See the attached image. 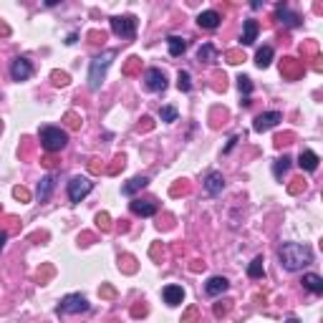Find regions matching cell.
Returning <instances> with one entry per match:
<instances>
[{"mask_svg": "<svg viewBox=\"0 0 323 323\" xmlns=\"http://www.w3.org/2000/svg\"><path fill=\"white\" fill-rule=\"evenodd\" d=\"M278 258H280V265L288 273H296L313 263V250L308 245H301V242H286V245H280Z\"/></svg>", "mask_w": 323, "mask_h": 323, "instance_id": "obj_1", "label": "cell"}, {"mask_svg": "<svg viewBox=\"0 0 323 323\" xmlns=\"http://www.w3.org/2000/svg\"><path fill=\"white\" fill-rule=\"evenodd\" d=\"M114 58H116V51H104L101 56H96V58L91 61V68H89V89H91V91L101 89L104 76H106V71H109V66H111Z\"/></svg>", "mask_w": 323, "mask_h": 323, "instance_id": "obj_2", "label": "cell"}, {"mask_svg": "<svg viewBox=\"0 0 323 323\" xmlns=\"http://www.w3.org/2000/svg\"><path fill=\"white\" fill-rule=\"evenodd\" d=\"M68 144V134L58 127H43L40 129V147H43L46 152H61L63 147Z\"/></svg>", "mask_w": 323, "mask_h": 323, "instance_id": "obj_3", "label": "cell"}, {"mask_svg": "<svg viewBox=\"0 0 323 323\" xmlns=\"http://www.w3.org/2000/svg\"><path fill=\"white\" fill-rule=\"evenodd\" d=\"M89 311V301L81 293H68L61 303H58V313L68 316V313H86Z\"/></svg>", "mask_w": 323, "mask_h": 323, "instance_id": "obj_4", "label": "cell"}, {"mask_svg": "<svg viewBox=\"0 0 323 323\" xmlns=\"http://www.w3.org/2000/svg\"><path fill=\"white\" fill-rule=\"evenodd\" d=\"M111 30L119 38H134L137 35V18L134 15H114L111 18Z\"/></svg>", "mask_w": 323, "mask_h": 323, "instance_id": "obj_5", "label": "cell"}, {"mask_svg": "<svg viewBox=\"0 0 323 323\" xmlns=\"http://www.w3.org/2000/svg\"><path fill=\"white\" fill-rule=\"evenodd\" d=\"M91 189H94V182L89 177H73L68 182V199L71 202H81Z\"/></svg>", "mask_w": 323, "mask_h": 323, "instance_id": "obj_6", "label": "cell"}, {"mask_svg": "<svg viewBox=\"0 0 323 323\" xmlns=\"http://www.w3.org/2000/svg\"><path fill=\"white\" fill-rule=\"evenodd\" d=\"M144 86H147L149 91H154V94L164 91V89H167V76H164V71L147 68V73H144Z\"/></svg>", "mask_w": 323, "mask_h": 323, "instance_id": "obj_7", "label": "cell"}, {"mask_svg": "<svg viewBox=\"0 0 323 323\" xmlns=\"http://www.w3.org/2000/svg\"><path fill=\"white\" fill-rule=\"evenodd\" d=\"M278 121H283V114H280V111H265V114H258V116H255L253 129H255V132H268V129L278 127Z\"/></svg>", "mask_w": 323, "mask_h": 323, "instance_id": "obj_8", "label": "cell"}, {"mask_svg": "<svg viewBox=\"0 0 323 323\" xmlns=\"http://www.w3.org/2000/svg\"><path fill=\"white\" fill-rule=\"evenodd\" d=\"M10 76H13V81H28V78L33 76L30 61H28V58H15L13 66H10Z\"/></svg>", "mask_w": 323, "mask_h": 323, "instance_id": "obj_9", "label": "cell"}, {"mask_svg": "<svg viewBox=\"0 0 323 323\" xmlns=\"http://www.w3.org/2000/svg\"><path fill=\"white\" fill-rule=\"evenodd\" d=\"M157 210H159V205L154 199H134L132 202V212L139 217H152V215H157Z\"/></svg>", "mask_w": 323, "mask_h": 323, "instance_id": "obj_10", "label": "cell"}, {"mask_svg": "<svg viewBox=\"0 0 323 323\" xmlns=\"http://www.w3.org/2000/svg\"><path fill=\"white\" fill-rule=\"evenodd\" d=\"M227 288H230V283H227V278H222V275H215V278H210V280L205 283V293H207V296H222Z\"/></svg>", "mask_w": 323, "mask_h": 323, "instance_id": "obj_11", "label": "cell"}, {"mask_svg": "<svg viewBox=\"0 0 323 323\" xmlns=\"http://www.w3.org/2000/svg\"><path fill=\"white\" fill-rule=\"evenodd\" d=\"M222 189H225V177L220 172H210L207 179H205V192L212 194V197H217Z\"/></svg>", "mask_w": 323, "mask_h": 323, "instance_id": "obj_12", "label": "cell"}, {"mask_svg": "<svg viewBox=\"0 0 323 323\" xmlns=\"http://www.w3.org/2000/svg\"><path fill=\"white\" fill-rule=\"evenodd\" d=\"M258 30H260L258 20L248 18L245 25H242V38H240V43H242V46H253V43H255V38H258Z\"/></svg>", "mask_w": 323, "mask_h": 323, "instance_id": "obj_13", "label": "cell"}, {"mask_svg": "<svg viewBox=\"0 0 323 323\" xmlns=\"http://www.w3.org/2000/svg\"><path fill=\"white\" fill-rule=\"evenodd\" d=\"M162 296H164L167 306H182L184 303V288L182 286H167L164 291H162Z\"/></svg>", "mask_w": 323, "mask_h": 323, "instance_id": "obj_14", "label": "cell"}, {"mask_svg": "<svg viewBox=\"0 0 323 323\" xmlns=\"http://www.w3.org/2000/svg\"><path fill=\"white\" fill-rule=\"evenodd\" d=\"M275 15L280 18V23H286V25H301V15H298V13H291L286 3H278V5H275Z\"/></svg>", "mask_w": 323, "mask_h": 323, "instance_id": "obj_15", "label": "cell"}, {"mask_svg": "<svg viewBox=\"0 0 323 323\" xmlns=\"http://www.w3.org/2000/svg\"><path fill=\"white\" fill-rule=\"evenodd\" d=\"M280 73L286 76V78H298V76L303 73V66H301V61H296V58H283Z\"/></svg>", "mask_w": 323, "mask_h": 323, "instance_id": "obj_16", "label": "cell"}, {"mask_svg": "<svg viewBox=\"0 0 323 323\" xmlns=\"http://www.w3.org/2000/svg\"><path fill=\"white\" fill-rule=\"evenodd\" d=\"M220 20H222V15H220L217 10H205V13H199V18H197L199 28H207V30L217 28V25H220Z\"/></svg>", "mask_w": 323, "mask_h": 323, "instance_id": "obj_17", "label": "cell"}, {"mask_svg": "<svg viewBox=\"0 0 323 323\" xmlns=\"http://www.w3.org/2000/svg\"><path fill=\"white\" fill-rule=\"evenodd\" d=\"M318 154L316 152H301V157H298V164H301V169H306V172H316L318 169Z\"/></svg>", "mask_w": 323, "mask_h": 323, "instance_id": "obj_18", "label": "cell"}, {"mask_svg": "<svg viewBox=\"0 0 323 323\" xmlns=\"http://www.w3.org/2000/svg\"><path fill=\"white\" fill-rule=\"evenodd\" d=\"M303 288H308L311 293H323V278L321 275H316V273H306L303 275Z\"/></svg>", "mask_w": 323, "mask_h": 323, "instance_id": "obj_19", "label": "cell"}, {"mask_svg": "<svg viewBox=\"0 0 323 323\" xmlns=\"http://www.w3.org/2000/svg\"><path fill=\"white\" fill-rule=\"evenodd\" d=\"M147 184H149V177H134V179H129L124 187H121V194L132 197V194H137L139 189H144Z\"/></svg>", "mask_w": 323, "mask_h": 323, "instance_id": "obj_20", "label": "cell"}, {"mask_svg": "<svg viewBox=\"0 0 323 323\" xmlns=\"http://www.w3.org/2000/svg\"><path fill=\"white\" fill-rule=\"evenodd\" d=\"M53 184H56V182H53V177H51V174H48V177H43V179L38 182V192H35V194H38V199H40V202H46V199L51 197Z\"/></svg>", "mask_w": 323, "mask_h": 323, "instance_id": "obj_21", "label": "cell"}, {"mask_svg": "<svg viewBox=\"0 0 323 323\" xmlns=\"http://www.w3.org/2000/svg\"><path fill=\"white\" fill-rule=\"evenodd\" d=\"M167 46H169V53L177 58V56H182L184 51H187V43H184V38H179V35H169L167 38Z\"/></svg>", "mask_w": 323, "mask_h": 323, "instance_id": "obj_22", "label": "cell"}, {"mask_svg": "<svg viewBox=\"0 0 323 323\" xmlns=\"http://www.w3.org/2000/svg\"><path fill=\"white\" fill-rule=\"evenodd\" d=\"M291 157H286L283 154L280 159H275V164H273V174H275V179H283V174H286L288 169H291Z\"/></svg>", "mask_w": 323, "mask_h": 323, "instance_id": "obj_23", "label": "cell"}, {"mask_svg": "<svg viewBox=\"0 0 323 323\" xmlns=\"http://www.w3.org/2000/svg\"><path fill=\"white\" fill-rule=\"evenodd\" d=\"M270 61H273V48H270V46H263V48L255 53V63H258L260 68H268Z\"/></svg>", "mask_w": 323, "mask_h": 323, "instance_id": "obj_24", "label": "cell"}, {"mask_svg": "<svg viewBox=\"0 0 323 323\" xmlns=\"http://www.w3.org/2000/svg\"><path fill=\"white\" fill-rule=\"evenodd\" d=\"M248 275L253 278V280H258V278H263L265 275V268H263V258H255L250 265H248Z\"/></svg>", "mask_w": 323, "mask_h": 323, "instance_id": "obj_25", "label": "cell"}, {"mask_svg": "<svg viewBox=\"0 0 323 323\" xmlns=\"http://www.w3.org/2000/svg\"><path fill=\"white\" fill-rule=\"evenodd\" d=\"M217 58V51H215V46H210V43H205L199 51H197V61H215Z\"/></svg>", "mask_w": 323, "mask_h": 323, "instance_id": "obj_26", "label": "cell"}, {"mask_svg": "<svg viewBox=\"0 0 323 323\" xmlns=\"http://www.w3.org/2000/svg\"><path fill=\"white\" fill-rule=\"evenodd\" d=\"M237 89H240V94H245V99L253 94V81L248 78V76H240L237 78Z\"/></svg>", "mask_w": 323, "mask_h": 323, "instance_id": "obj_27", "label": "cell"}, {"mask_svg": "<svg viewBox=\"0 0 323 323\" xmlns=\"http://www.w3.org/2000/svg\"><path fill=\"white\" fill-rule=\"evenodd\" d=\"M159 119H162V121H167V124H172V121H177V109H174V106H162Z\"/></svg>", "mask_w": 323, "mask_h": 323, "instance_id": "obj_28", "label": "cell"}, {"mask_svg": "<svg viewBox=\"0 0 323 323\" xmlns=\"http://www.w3.org/2000/svg\"><path fill=\"white\" fill-rule=\"evenodd\" d=\"M177 89H179V91H189V89H192V81H189V73H187V71H179V76H177Z\"/></svg>", "mask_w": 323, "mask_h": 323, "instance_id": "obj_29", "label": "cell"}, {"mask_svg": "<svg viewBox=\"0 0 323 323\" xmlns=\"http://www.w3.org/2000/svg\"><path fill=\"white\" fill-rule=\"evenodd\" d=\"M51 81H53L56 86L63 89V86H68V73H63V71H53V73H51Z\"/></svg>", "mask_w": 323, "mask_h": 323, "instance_id": "obj_30", "label": "cell"}, {"mask_svg": "<svg viewBox=\"0 0 323 323\" xmlns=\"http://www.w3.org/2000/svg\"><path fill=\"white\" fill-rule=\"evenodd\" d=\"M139 63H142V61H139L137 56H132V58L127 61V66H124V73H127V76H134V73L139 71Z\"/></svg>", "mask_w": 323, "mask_h": 323, "instance_id": "obj_31", "label": "cell"}, {"mask_svg": "<svg viewBox=\"0 0 323 323\" xmlns=\"http://www.w3.org/2000/svg\"><path fill=\"white\" fill-rule=\"evenodd\" d=\"M96 225H99V227H101L104 232H109V230H111V222H109V215H106V212H99V215H96Z\"/></svg>", "mask_w": 323, "mask_h": 323, "instance_id": "obj_32", "label": "cell"}, {"mask_svg": "<svg viewBox=\"0 0 323 323\" xmlns=\"http://www.w3.org/2000/svg\"><path fill=\"white\" fill-rule=\"evenodd\" d=\"M225 58H227V63H242V61H245V56H242L240 51H227Z\"/></svg>", "mask_w": 323, "mask_h": 323, "instance_id": "obj_33", "label": "cell"}, {"mask_svg": "<svg viewBox=\"0 0 323 323\" xmlns=\"http://www.w3.org/2000/svg\"><path fill=\"white\" fill-rule=\"evenodd\" d=\"M66 121H68V127H71V129H78V127H81V116L73 114V111L66 114Z\"/></svg>", "mask_w": 323, "mask_h": 323, "instance_id": "obj_34", "label": "cell"}, {"mask_svg": "<svg viewBox=\"0 0 323 323\" xmlns=\"http://www.w3.org/2000/svg\"><path fill=\"white\" fill-rule=\"evenodd\" d=\"M13 197L20 199V202H28V199H30V192H28L25 187H15V189H13Z\"/></svg>", "mask_w": 323, "mask_h": 323, "instance_id": "obj_35", "label": "cell"}, {"mask_svg": "<svg viewBox=\"0 0 323 323\" xmlns=\"http://www.w3.org/2000/svg\"><path fill=\"white\" fill-rule=\"evenodd\" d=\"M124 162H127L124 157H116V159H114V164H111V167H109L106 172H109V174H116L119 169H124Z\"/></svg>", "mask_w": 323, "mask_h": 323, "instance_id": "obj_36", "label": "cell"}, {"mask_svg": "<svg viewBox=\"0 0 323 323\" xmlns=\"http://www.w3.org/2000/svg\"><path fill=\"white\" fill-rule=\"evenodd\" d=\"M293 182H296V184H291V187H288V192H291V194H298L301 189H306V182H303V179H293Z\"/></svg>", "mask_w": 323, "mask_h": 323, "instance_id": "obj_37", "label": "cell"}, {"mask_svg": "<svg viewBox=\"0 0 323 323\" xmlns=\"http://www.w3.org/2000/svg\"><path fill=\"white\" fill-rule=\"evenodd\" d=\"M89 38H91V43H104V38H106V35H104V33H99V30H91V33H89Z\"/></svg>", "mask_w": 323, "mask_h": 323, "instance_id": "obj_38", "label": "cell"}, {"mask_svg": "<svg viewBox=\"0 0 323 323\" xmlns=\"http://www.w3.org/2000/svg\"><path fill=\"white\" fill-rule=\"evenodd\" d=\"M144 313H147V306H144V303H137V306L132 308V316H137V318L144 316Z\"/></svg>", "mask_w": 323, "mask_h": 323, "instance_id": "obj_39", "label": "cell"}, {"mask_svg": "<svg viewBox=\"0 0 323 323\" xmlns=\"http://www.w3.org/2000/svg\"><path fill=\"white\" fill-rule=\"evenodd\" d=\"M137 129H139V132H149V129H152V119H149V116H144V119H142V124H139Z\"/></svg>", "mask_w": 323, "mask_h": 323, "instance_id": "obj_40", "label": "cell"}, {"mask_svg": "<svg viewBox=\"0 0 323 323\" xmlns=\"http://www.w3.org/2000/svg\"><path fill=\"white\" fill-rule=\"evenodd\" d=\"M194 316H197V308H189V311H187V316L182 318V323H192V321H194Z\"/></svg>", "mask_w": 323, "mask_h": 323, "instance_id": "obj_41", "label": "cell"}, {"mask_svg": "<svg viewBox=\"0 0 323 323\" xmlns=\"http://www.w3.org/2000/svg\"><path fill=\"white\" fill-rule=\"evenodd\" d=\"M293 134H286V137H275V147H283V144H291L288 139H291Z\"/></svg>", "mask_w": 323, "mask_h": 323, "instance_id": "obj_42", "label": "cell"}, {"mask_svg": "<svg viewBox=\"0 0 323 323\" xmlns=\"http://www.w3.org/2000/svg\"><path fill=\"white\" fill-rule=\"evenodd\" d=\"M225 313H227V306H222V303H217V306H215V316H217V318H222Z\"/></svg>", "mask_w": 323, "mask_h": 323, "instance_id": "obj_43", "label": "cell"}, {"mask_svg": "<svg viewBox=\"0 0 323 323\" xmlns=\"http://www.w3.org/2000/svg\"><path fill=\"white\" fill-rule=\"evenodd\" d=\"M179 192H189V184H177V187H172V194H179Z\"/></svg>", "mask_w": 323, "mask_h": 323, "instance_id": "obj_44", "label": "cell"}, {"mask_svg": "<svg viewBox=\"0 0 323 323\" xmlns=\"http://www.w3.org/2000/svg\"><path fill=\"white\" fill-rule=\"evenodd\" d=\"M132 263H134V258H124V270H127V273H132V270H134V265H132Z\"/></svg>", "mask_w": 323, "mask_h": 323, "instance_id": "obj_45", "label": "cell"}, {"mask_svg": "<svg viewBox=\"0 0 323 323\" xmlns=\"http://www.w3.org/2000/svg\"><path fill=\"white\" fill-rule=\"evenodd\" d=\"M76 40H78V33H71V35H68V40H66V43H68V46H73Z\"/></svg>", "mask_w": 323, "mask_h": 323, "instance_id": "obj_46", "label": "cell"}, {"mask_svg": "<svg viewBox=\"0 0 323 323\" xmlns=\"http://www.w3.org/2000/svg\"><path fill=\"white\" fill-rule=\"evenodd\" d=\"M235 144H237V137H232V139H230V142H227V147H225V152H230V149H232V147H235Z\"/></svg>", "mask_w": 323, "mask_h": 323, "instance_id": "obj_47", "label": "cell"}, {"mask_svg": "<svg viewBox=\"0 0 323 323\" xmlns=\"http://www.w3.org/2000/svg\"><path fill=\"white\" fill-rule=\"evenodd\" d=\"M8 33H10V28L5 23H0V35H8Z\"/></svg>", "mask_w": 323, "mask_h": 323, "instance_id": "obj_48", "label": "cell"}, {"mask_svg": "<svg viewBox=\"0 0 323 323\" xmlns=\"http://www.w3.org/2000/svg\"><path fill=\"white\" fill-rule=\"evenodd\" d=\"M5 240H8V232H0V250H3V245H5Z\"/></svg>", "mask_w": 323, "mask_h": 323, "instance_id": "obj_49", "label": "cell"}, {"mask_svg": "<svg viewBox=\"0 0 323 323\" xmlns=\"http://www.w3.org/2000/svg\"><path fill=\"white\" fill-rule=\"evenodd\" d=\"M288 323H301V321L298 318H288Z\"/></svg>", "mask_w": 323, "mask_h": 323, "instance_id": "obj_50", "label": "cell"}]
</instances>
